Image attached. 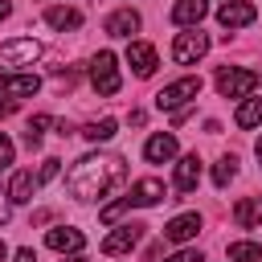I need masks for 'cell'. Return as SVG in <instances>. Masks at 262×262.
Returning a JSON list of instances; mask_svg holds the SVG:
<instances>
[{"label": "cell", "instance_id": "2", "mask_svg": "<svg viewBox=\"0 0 262 262\" xmlns=\"http://www.w3.org/2000/svg\"><path fill=\"white\" fill-rule=\"evenodd\" d=\"M37 57H41V45H37L33 37H12V41L0 45V70H4V74L16 70V66H33Z\"/></svg>", "mask_w": 262, "mask_h": 262}, {"label": "cell", "instance_id": "10", "mask_svg": "<svg viewBox=\"0 0 262 262\" xmlns=\"http://www.w3.org/2000/svg\"><path fill=\"white\" fill-rule=\"evenodd\" d=\"M127 61H131V70H135L139 78H151V74H156V49H151L147 41H131V45H127Z\"/></svg>", "mask_w": 262, "mask_h": 262}, {"label": "cell", "instance_id": "37", "mask_svg": "<svg viewBox=\"0 0 262 262\" xmlns=\"http://www.w3.org/2000/svg\"><path fill=\"white\" fill-rule=\"evenodd\" d=\"M225 4H229V0H225Z\"/></svg>", "mask_w": 262, "mask_h": 262}, {"label": "cell", "instance_id": "36", "mask_svg": "<svg viewBox=\"0 0 262 262\" xmlns=\"http://www.w3.org/2000/svg\"><path fill=\"white\" fill-rule=\"evenodd\" d=\"M74 262H86V258H74Z\"/></svg>", "mask_w": 262, "mask_h": 262}, {"label": "cell", "instance_id": "5", "mask_svg": "<svg viewBox=\"0 0 262 262\" xmlns=\"http://www.w3.org/2000/svg\"><path fill=\"white\" fill-rule=\"evenodd\" d=\"M196 94H201V78H176L172 86H164V90L156 94V106H160V111H176V106L192 102Z\"/></svg>", "mask_w": 262, "mask_h": 262}, {"label": "cell", "instance_id": "31", "mask_svg": "<svg viewBox=\"0 0 262 262\" xmlns=\"http://www.w3.org/2000/svg\"><path fill=\"white\" fill-rule=\"evenodd\" d=\"M16 262H37V254H33V250L25 246V250H16Z\"/></svg>", "mask_w": 262, "mask_h": 262}, {"label": "cell", "instance_id": "16", "mask_svg": "<svg viewBox=\"0 0 262 262\" xmlns=\"http://www.w3.org/2000/svg\"><path fill=\"white\" fill-rule=\"evenodd\" d=\"M196 180H201V156L192 151V156H184V160L176 164V188H180V192H192Z\"/></svg>", "mask_w": 262, "mask_h": 262}, {"label": "cell", "instance_id": "1", "mask_svg": "<svg viewBox=\"0 0 262 262\" xmlns=\"http://www.w3.org/2000/svg\"><path fill=\"white\" fill-rule=\"evenodd\" d=\"M127 180V164L119 160V156H82L74 168H70V176H66V188H70V196H78V201H98V196H106L111 188H119Z\"/></svg>", "mask_w": 262, "mask_h": 262}, {"label": "cell", "instance_id": "20", "mask_svg": "<svg viewBox=\"0 0 262 262\" xmlns=\"http://www.w3.org/2000/svg\"><path fill=\"white\" fill-rule=\"evenodd\" d=\"M233 123H237V127H262V98H246V102L237 106Z\"/></svg>", "mask_w": 262, "mask_h": 262}, {"label": "cell", "instance_id": "29", "mask_svg": "<svg viewBox=\"0 0 262 262\" xmlns=\"http://www.w3.org/2000/svg\"><path fill=\"white\" fill-rule=\"evenodd\" d=\"M168 262H205V258H201L196 250H180V254H172Z\"/></svg>", "mask_w": 262, "mask_h": 262}, {"label": "cell", "instance_id": "6", "mask_svg": "<svg viewBox=\"0 0 262 262\" xmlns=\"http://www.w3.org/2000/svg\"><path fill=\"white\" fill-rule=\"evenodd\" d=\"M205 53H209V37H205L201 29H192V33H176V41H172V61L192 66V61L205 57Z\"/></svg>", "mask_w": 262, "mask_h": 262}, {"label": "cell", "instance_id": "25", "mask_svg": "<svg viewBox=\"0 0 262 262\" xmlns=\"http://www.w3.org/2000/svg\"><path fill=\"white\" fill-rule=\"evenodd\" d=\"M45 127H49V115H37V119L29 123V131H25V143H29V147H37V143H41V135H45Z\"/></svg>", "mask_w": 262, "mask_h": 262}, {"label": "cell", "instance_id": "19", "mask_svg": "<svg viewBox=\"0 0 262 262\" xmlns=\"http://www.w3.org/2000/svg\"><path fill=\"white\" fill-rule=\"evenodd\" d=\"M37 176L33 172H16L12 176V184H8V201H16V205H25V201H33V192H37Z\"/></svg>", "mask_w": 262, "mask_h": 262}, {"label": "cell", "instance_id": "18", "mask_svg": "<svg viewBox=\"0 0 262 262\" xmlns=\"http://www.w3.org/2000/svg\"><path fill=\"white\" fill-rule=\"evenodd\" d=\"M233 221H237L242 229H254V225L262 221V201H258V196H242V201L233 205Z\"/></svg>", "mask_w": 262, "mask_h": 262}, {"label": "cell", "instance_id": "32", "mask_svg": "<svg viewBox=\"0 0 262 262\" xmlns=\"http://www.w3.org/2000/svg\"><path fill=\"white\" fill-rule=\"evenodd\" d=\"M12 115V102H0V119H8Z\"/></svg>", "mask_w": 262, "mask_h": 262}, {"label": "cell", "instance_id": "28", "mask_svg": "<svg viewBox=\"0 0 262 262\" xmlns=\"http://www.w3.org/2000/svg\"><path fill=\"white\" fill-rule=\"evenodd\" d=\"M57 164H61V160H45L41 172H37V180H53V176H57Z\"/></svg>", "mask_w": 262, "mask_h": 262}, {"label": "cell", "instance_id": "12", "mask_svg": "<svg viewBox=\"0 0 262 262\" xmlns=\"http://www.w3.org/2000/svg\"><path fill=\"white\" fill-rule=\"evenodd\" d=\"M143 156H147L151 164H168V160L176 156V135H168V131L151 135V139L143 143Z\"/></svg>", "mask_w": 262, "mask_h": 262}, {"label": "cell", "instance_id": "35", "mask_svg": "<svg viewBox=\"0 0 262 262\" xmlns=\"http://www.w3.org/2000/svg\"><path fill=\"white\" fill-rule=\"evenodd\" d=\"M254 151H258V160H262V139H258V147H254Z\"/></svg>", "mask_w": 262, "mask_h": 262}, {"label": "cell", "instance_id": "11", "mask_svg": "<svg viewBox=\"0 0 262 262\" xmlns=\"http://www.w3.org/2000/svg\"><path fill=\"white\" fill-rule=\"evenodd\" d=\"M41 82L33 74H0V94L4 98H25V94H37Z\"/></svg>", "mask_w": 262, "mask_h": 262}, {"label": "cell", "instance_id": "15", "mask_svg": "<svg viewBox=\"0 0 262 262\" xmlns=\"http://www.w3.org/2000/svg\"><path fill=\"white\" fill-rule=\"evenodd\" d=\"M205 12H209V0H176V4H172V20L184 25V29H188V25H201Z\"/></svg>", "mask_w": 262, "mask_h": 262}, {"label": "cell", "instance_id": "23", "mask_svg": "<svg viewBox=\"0 0 262 262\" xmlns=\"http://www.w3.org/2000/svg\"><path fill=\"white\" fill-rule=\"evenodd\" d=\"M229 262H262L258 242H229Z\"/></svg>", "mask_w": 262, "mask_h": 262}, {"label": "cell", "instance_id": "9", "mask_svg": "<svg viewBox=\"0 0 262 262\" xmlns=\"http://www.w3.org/2000/svg\"><path fill=\"white\" fill-rule=\"evenodd\" d=\"M139 237H143V225L127 221V225H119L115 233H106V237H102V254H127Z\"/></svg>", "mask_w": 262, "mask_h": 262}, {"label": "cell", "instance_id": "27", "mask_svg": "<svg viewBox=\"0 0 262 262\" xmlns=\"http://www.w3.org/2000/svg\"><path fill=\"white\" fill-rule=\"evenodd\" d=\"M12 151H16V147H12V139L0 131V168H8V164H12Z\"/></svg>", "mask_w": 262, "mask_h": 262}, {"label": "cell", "instance_id": "13", "mask_svg": "<svg viewBox=\"0 0 262 262\" xmlns=\"http://www.w3.org/2000/svg\"><path fill=\"white\" fill-rule=\"evenodd\" d=\"M131 205H139V209H147V205H160L164 201V184L156 180V176H147V180H139V184H131Z\"/></svg>", "mask_w": 262, "mask_h": 262}, {"label": "cell", "instance_id": "17", "mask_svg": "<svg viewBox=\"0 0 262 262\" xmlns=\"http://www.w3.org/2000/svg\"><path fill=\"white\" fill-rule=\"evenodd\" d=\"M135 29H139V12H131V8H119V12L106 16V33L111 37H131Z\"/></svg>", "mask_w": 262, "mask_h": 262}, {"label": "cell", "instance_id": "26", "mask_svg": "<svg viewBox=\"0 0 262 262\" xmlns=\"http://www.w3.org/2000/svg\"><path fill=\"white\" fill-rule=\"evenodd\" d=\"M123 209H131V196H123V201H115V205H106V209H102V221H106V225H115V221L123 217Z\"/></svg>", "mask_w": 262, "mask_h": 262}, {"label": "cell", "instance_id": "4", "mask_svg": "<svg viewBox=\"0 0 262 262\" xmlns=\"http://www.w3.org/2000/svg\"><path fill=\"white\" fill-rule=\"evenodd\" d=\"M90 82H94V90L98 94H119V66H115V53H94V61H90Z\"/></svg>", "mask_w": 262, "mask_h": 262}, {"label": "cell", "instance_id": "24", "mask_svg": "<svg viewBox=\"0 0 262 262\" xmlns=\"http://www.w3.org/2000/svg\"><path fill=\"white\" fill-rule=\"evenodd\" d=\"M233 176H237V156H221V160H217V168H213V184H217V188H225Z\"/></svg>", "mask_w": 262, "mask_h": 262}, {"label": "cell", "instance_id": "21", "mask_svg": "<svg viewBox=\"0 0 262 262\" xmlns=\"http://www.w3.org/2000/svg\"><path fill=\"white\" fill-rule=\"evenodd\" d=\"M45 25H53V29H78L82 25V12L78 8H49L45 12Z\"/></svg>", "mask_w": 262, "mask_h": 262}, {"label": "cell", "instance_id": "3", "mask_svg": "<svg viewBox=\"0 0 262 262\" xmlns=\"http://www.w3.org/2000/svg\"><path fill=\"white\" fill-rule=\"evenodd\" d=\"M254 86H258V70H237V66L217 70V90L225 98H246Z\"/></svg>", "mask_w": 262, "mask_h": 262}, {"label": "cell", "instance_id": "14", "mask_svg": "<svg viewBox=\"0 0 262 262\" xmlns=\"http://www.w3.org/2000/svg\"><path fill=\"white\" fill-rule=\"evenodd\" d=\"M196 229H201V217L196 213H180V217H172L164 225V237L168 242H188V237H196Z\"/></svg>", "mask_w": 262, "mask_h": 262}, {"label": "cell", "instance_id": "34", "mask_svg": "<svg viewBox=\"0 0 262 262\" xmlns=\"http://www.w3.org/2000/svg\"><path fill=\"white\" fill-rule=\"evenodd\" d=\"M4 258H8V246H4V242H0V262H4Z\"/></svg>", "mask_w": 262, "mask_h": 262}, {"label": "cell", "instance_id": "7", "mask_svg": "<svg viewBox=\"0 0 262 262\" xmlns=\"http://www.w3.org/2000/svg\"><path fill=\"white\" fill-rule=\"evenodd\" d=\"M45 246L57 250V254H78V250L86 246V233L74 229V225H53V229L45 233Z\"/></svg>", "mask_w": 262, "mask_h": 262}, {"label": "cell", "instance_id": "22", "mask_svg": "<svg viewBox=\"0 0 262 262\" xmlns=\"http://www.w3.org/2000/svg\"><path fill=\"white\" fill-rule=\"evenodd\" d=\"M115 131H119V123H115V119H94V123H86V131H82V135H86L90 143H106Z\"/></svg>", "mask_w": 262, "mask_h": 262}, {"label": "cell", "instance_id": "8", "mask_svg": "<svg viewBox=\"0 0 262 262\" xmlns=\"http://www.w3.org/2000/svg\"><path fill=\"white\" fill-rule=\"evenodd\" d=\"M217 20H221V29H242V25H254L258 20V8L246 4V0H229V4L217 8Z\"/></svg>", "mask_w": 262, "mask_h": 262}, {"label": "cell", "instance_id": "33", "mask_svg": "<svg viewBox=\"0 0 262 262\" xmlns=\"http://www.w3.org/2000/svg\"><path fill=\"white\" fill-rule=\"evenodd\" d=\"M4 16H8V0H0V20H4Z\"/></svg>", "mask_w": 262, "mask_h": 262}, {"label": "cell", "instance_id": "30", "mask_svg": "<svg viewBox=\"0 0 262 262\" xmlns=\"http://www.w3.org/2000/svg\"><path fill=\"white\" fill-rule=\"evenodd\" d=\"M4 196H8V192H0V225H8V217H12V205H8Z\"/></svg>", "mask_w": 262, "mask_h": 262}]
</instances>
